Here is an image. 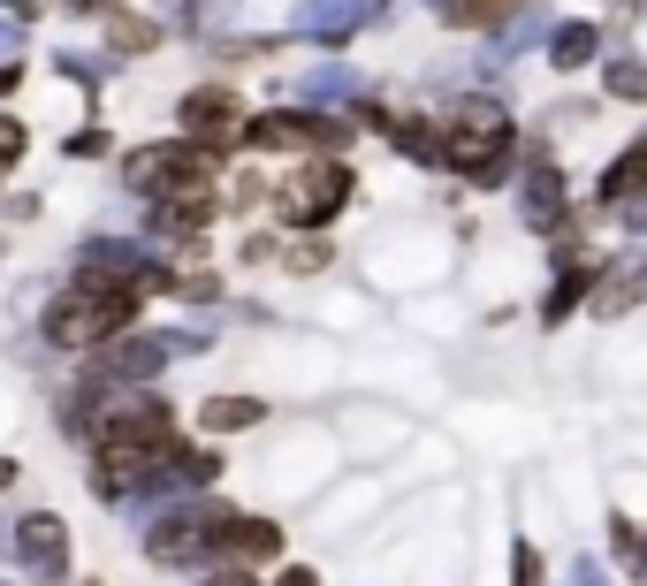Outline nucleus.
I'll use <instances>...</instances> for the list:
<instances>
[{
    "mask_svg": "<svg viewBox=\"0 0 647 586\" xmlns=\"http://www.w3.org/2000/svg\"><path fill=\"white\" fill-rule=\"evenodd\" d=\"M138 297H146V283H123V290H84L61 297L54 312H46V335L61 343V351H92V343H115L123 335V320L138 312Z\"/></svg>",
    "mask_w": 647,
    "mask_h": 586,
    "instance_id": "f257e3e1",
    "label": "nucleus"
},
{
    "mask_svg": "<svg viewBox=\"0 0 647 586\" xmlns=\"http://www.w3.org/2000/svg\"><path fill=\"white\" fill-rule=\"evenodd\" d=\"M442 160L465 168L473 183H502V175H510V123H502V107L465 100L458 123H450V138H442Z\"/></svg>",
    "mask_w": 647,
    "mask_h": 586,
    "instance_id": "f03ea898",
    "label": "nucleus"
},
{
    "mask_svg": "<svg viewBox=\"0 0 647 586\" xmlns=\"http://www.w3.org/2000/svg\"><path fill=\"white\" fill-rule=\"evenodd\" d=\"M343 198H350V168L321 152V160H305V168H298V175L282 183V198H275V206H282V221L313 229V221H327V214H335Z\"/></svg>",
    "mask_w": 647,
    "mask_h": 586,
    "instance_id": "7ed1b4c3",
    "label": "nucleus"
},
{
    "mask_svg": "<svg viewBox=\"0 0 647 586\" xmlns=\"http://www.w3.org/2000/svg\"><path fill=\"white\" fill-rule=\"evenodd\" d=\"M153 480H161V449L100 441V457H92V487H100V495H138V487H153Z\"/></svg>",
    "mask_w": 647,
    "mask_h": 586,
    "instance_id": "20e7f679",
    "label": "nucleus"
},
{
    "mask_svg": "<svg viewBox=\"0 0 647 586\" xmlns=\"http://www.w3.org/2000/svg\"><path fill=\"white\" fill-rule=\"evenodd\" d=\"M213 533H221V510H175L167 526H153V556L161 564H190V556H206L213 549Z\"/></svg>",
    "mask_w": 647,
    "mask_h": 586,
    "instance_id": "39448f33",
    "label": "nucleus"
},
{
    "mask_svg": "<svg viewBox=\"0 0 647 586\" xmlns=\"http://www.w3.org/2000/svg\"><path fill=\"white\" fill-rule=\"evenodd\" d=\"M167 366V343L161 335H115L100 351V381H153Z\"/></svg>",
    "mask_w": 647,
    "mask_h": 586,
    "instance_id": "423d86ee",
    "label": "nucleus"
},
{
    "mask_svg": "<svg viewBox=\"0 0 647 586\" xmlns=\"http://www.w3.org/2000/svg\"><path fill=\"white\" fill-rule=\"evenodd\" d=\"M244 138H252L259 152H275V146H327L335 152L343 146V130H335V123H313V115H259Z\"/></svg>",
    "mask_w": 647,
    "mask_h": 586,
    "instance_id": "0eeeda50",
    "label": "nucleus"
},
{
    "mask_svg": "<svg viewBox=\"0 0 647 586\" xmlns=\"http://www.w3.org/2000/svg\"><path fill=\"white\" fill-rule=\"evenodd\" d=\"M15 556H31L38 579H61V572H69V533H61V518H46V510L23 518V526H15Z\"/></svg>",
    "mask_w": 647,
    "mask_h": 586,
    "instance_id": "6e6552de",
    "label": "nucleus"
},
{
    "mask_svg": "<svg viewBox=\"0 0 647 586\" xmlns=\"http://www.w3.org/2000/svg\"><path fill=\"white\" fill-rule=\"evenodd\" d=\"M167 435H175V412H167L161 397H153V404H130V412H115L100 441H130V449H167Z\"/></svg>",
    "mask_w": 647,
    "mask_h": 586,
    "instance_id": "1a4fd4ad",
    "label": "nucleus"
},
{
    "mask_svg": "<svg viewBox=\"0 0 647 586\" xmlns=\"http://www.w3.org/2000/svg\"><path fill=\"white\" fill-rule=\"evenodd\" d=\"M183 130H190L198 146H206V138H229V130H236V92H213V84L190 92V100H183Z\"/></svg>",
    "mask_w": 647,
    "mask_h": 586,
    "instance_id": "9d476101",
    "label": "nucleus"
},
{
    "mask_svg": "<svg viewBox=\"0 0 647 586\" xmlns=\"http://www.w3.org/2000/svg\"><path fill=\"white\" fill-rule=\"evenodd\" d=\"M213 549H229V556H275V549H282V533H275L267 518H236V510H221Z\"/></svg>",
    "mask_w": 647,
    "mask_h": 586,
    "instance_id": "9b49d317",
    "label": "nucleus"
},
{
    "mask_svg": "<svg viewBox=\"0 0 647 586\" xmlns=\"http://www.w3.org/2000/svg\"><path fill=\"white\" fill-rule=\"evenodd\" d=\"M633 191H647V138L625 152L610 175H602V198H610V206H617V198H633Z\"/></svg>",
    "mask_w": 647,
    "mask_h": 586,
    "instance_id": "f8f14e48",
    "label": "nucleus"
},
{
    "mask_svg": "<svg viewBox=\"0 0 647 586\" xmlns=\"http://www.w3.org/2000/svg\"><path fill=\"white\" fill-rule=\"evenodd\" d=\"M107 38H115V54H153V46H161V23H146V15H115Z\"/></svg>",
    "mask_w": 647,
    "mask_h": 586,
    "instance_id": "ddd939ff",
    "label": "nucleus"
},
{
    "mask_svg": "<svg viewBox=\"0 0 647 586\" xmlns=\"http://www.w3.org/2000/svg\"><path fill=\"white\" fill-rule=\"evenodd\" d=\"M343 23H350V0H313L298 15V31H313V38H343Z\"/></svg>",
    "mask_w": 647,
    "mask_h": 586,
    "instance_id": "4468645a",
    "label": "nucleus"
},
{
    "mask_svg": "<svg viewBox=\"0 0 647 586\" xmlns=\"http://www.w3.org/2000/svg\"><path fill=\"white\" fill-rule=\"evenodd\" d=\"M252 420H259V404H252V397H213V404H206V427H213V435L252 427Z\"/></svg>",
    "mask_w": 647,
    "mask_h": 586,
    "instance_id": "2eb2a0df",
    "label": "nucleus"
},
{
    "mask_svg": "<svg viewBox=\"0 0 647 586\" xmlns=\"http://www.w3.org/2000/svg\"><path fill=\"white\" fill-rule=\"evenodd\" d=\"M167 457H175V480H183V487H206V480L221 472V457H213V449H167Z\"/></svg>",
    "mask_w": 647,
    "mask_h": 586,
    "instance_id": "dca6fc26",
    "label": "nucleus"
},
{
    "mask_svg": "<svg viewBox=\"0 0 647 586\" xmlns=\"http://www.w3.org/2000/svg\"><path fill=\"white\" fill-rule=\"evenodd\" d=\"M502 15H510V0H450L458 31H481V23H502Z\"/></svg>",
    "mask_w": 647,
    "mask_h": 586,
    "instance_id": "f3484780",
    "label": "nucleus"
},
{
    "mask_svg": "<svg viewBox=\"0 0 647 586\" xmlns=\"http://www.w3.org/2000/svg\"><path fill=\"white\" fill-rule=\"evenodd\" d=\"M8 160H23V123H15V115H0V168H8Z\"/></svg>",
    "mask_w": 647,
    "mask_h": 586,
    "instance_id": "a211bd4d",
    "label": "nucleus"
},
{
    "mask_svg": "<svg viewBox=\"0 0 647 586\" xmlns=\"http://www.w3.org/2000/svg\"><path fill=\"white\" fill-rule=\"evenodd\" d=\"M610 84H617V100H647V69H610Z\"/></svg>",
    "mask_w": 647,
    "mask_h": 586,
    "instance_id": "6ab92c4d",
    "label": "nucleus"
},
{
    "mask_svg": "<svg viewBox=\"0 0 647 586\" xmlns=\"http://www.w3.org/2000/svg\"><path fill=\"white\" fill-rule=\"evenodd\" d=\"M587 54H594V46H587V31H571V38H564V46H556V69H579V61H587Z\"/></svg>",
    "mask_w": 647,
    "mask_h": 586,
    "instance_id": "aec40b11",
    "label": "nucleus"
},
{
    "mask_svg": "<svg viewBox=\"0 0 647 586\" xmlns=\"http://www.w3.org/2000/svg\"><path fill=\"white\" fill-rule=\"evenodd\" d=\"M69 152H77V160H100V152H107V130H77Z\"/></svg>",
    "mask_w": 647,
    "mask_h": 586,
    "instance_id": "412c9836",
    "label": "nucleus"
},
{
    "mask_svg": "<svg viewBox=\"0 0 647 586\" xmlns=\"http://www.w3.org/2000/svg\"><path fill=\"white\" fill-rule=\"evenodd\" d=\"M229 8H236V0H190V23H221Z\"/></svg>",
    "mask_w": 647,
    "mask_h": 586,
    "instance_id": "4be33fe9",
    "label": "nucleus"
},
{
    "mask_svg": "<svg viewBox=\"0 0 647 586\" xmlns=\"http://www.w3.org/2000/svg\"><path fill=\"white\" fill-rule=\"evenodd\" d=\"M15 38H23V31H15V23H0V61L15 54Z\"/></svg>",
    "mask_w": 647,
    "mask_h": 586,
    "instance_id": "5701e85b",
    "label": "nucleus"
},
{
    "mask_svg": "<svg viewBox=\"0 0 647 586\" xmlns=\"http://www.w3.org/2000/svg\"><path fill=\"white\" fill-rule=\"evenodd\" d=\"M69 8H77V15H92V8H115V0H69Z\"/></svg>",
    "mask_w": 647,
    "mask_h": 586,
    "instance_id": "b1692460",
    "label": "nucleus"
},
{
    "mask_svg": "<svg viewBox=\"0 0 647 586\" xmlns=\"http://www.w3.org/2000/svg\"><path fill=\"white\" fill-rule=\"evenodd\" d=\"M282 586H313V572H282Z\"/></svg>",
    "mask_w": 647,
    "mask_h": 586,
    "instance_id": "393cba45",
    "label": "nucleus"
},
{
    "mask_svg": "<svg viewBox=\"0 0 647 586\" xmlns=\"http://www.w3.org/2000/svg\"><path fill=\"white\" fill-rule=\"evenodd\" d=\"M206 586H252V579H236V572H221V579H206Z\"/></svg>",
    "mask_w": 647,
    "mask_h": 586,
    "instance_id": "a878e982",
    "label": "nucleus"
},
{
    "mask_svg": "<svg viewBox=\"0 0 647 586\" xmlns=\"http://www.w3.org/2000/svg\"><path fill=\"white\" fill-rule=\"evenodd\" d=\"M0 92H15V69H8V61H0Z\"/></svg>",
    "mask_w": 647,
    "mask_h": 586,
    "instance_id": "bb28decb",
    "label": "nucleus"
},
{
    "mask_svg": "<svg viewBox=\"0 0 647 586\" xmlns=\"http://www.w3.org/2000/svg\"><path fill=\"white\" fill-rule=\"evenodd\" d=\"M8 8H23V15H38V0H8Z\"/></svg>",
    "mask_w": 647,
    "mask_h": 586,
    "instance_id": "cd10ccee",
    "label": "nucleus"
},
{
    "mask_svg": "<svg viewBox=\"0 0 647 586\" xmlns=\"http://www.w3.org/2000/svg\"><path fill=\"white\" fill-rule=\"evenodd\" d=\"M8 480H15V464H8V457H0V487H8Z\"/></svg>",
    "mask_w": 647,
    "mask_h": 586,
    "instance_id": "c85d7f7f",
    "label": "nucleus"
}]
</instances>
